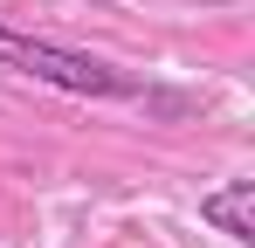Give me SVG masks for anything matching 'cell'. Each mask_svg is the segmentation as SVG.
Wrapping results in <instances>:
<instances>
[{
	"mask_svg": "<svg viewBox=\"0 0 255 248\" xmlns=\"http://www.w3.org/2000/svg\"><path fill=\"white\" fill-rule=\"evenodd\" d=\"M0 69L35 76L48 90H69V97H138L145 90L138 76H125L104 55H83V48H62V41H42V35H21V28H0Z\"/></svg>",
	"mask_w": 255,
	"mask_h": 248,
	"instance_id": "obj_1",
	"label": "cell"
},
{
	"mask_svg": "<svg viewBox=\"0 0 255 248\" xmlns=\"http://www.w3.org/2000/svg\"><path fill=\"white\" fill-rule=\"evenodd\" d=\"M200 221L221 228L228 242H255V179H228V186H214L207 200H200Z\"/></svg>",
	"mask_w": 255,
	"mask_h": 248,
	"instance_id": "obj_2",
	"label": "cell"
}]
</instances>
